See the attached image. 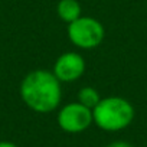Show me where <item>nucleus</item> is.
I'll use <instances>...</instances> for the list:
<instances>
[{"instance_id":"1","label":"nucleus","mask_w":147,"mask_h":147,"mask_svg":"<svg viewBox=\"0 0 147 147\" xmlns=\"http://www.w3.org/2000/svg\"><path fill=\"white\" fill-rule=\"evenodd\" d=\"M20 97L33 111L51 113L59 105L61 101L59 80L49 71H32L20 84Z\"/></svg>"},{"instance_id":"2","label":"nucleus","mask_w":147,"mask_h":147,"mask_svg":"<svg viewBox=\"0 0 147 147\" xmlns=\"http://www.w3.org/2000/svg\"><path fill=\"white\" fill-rule=\"evenodd\" d=\"M95 124L105 131H118L125 128L134 118L133 105L120 97H108L100 100L92 108Z\"/></svg>"},{"instance_id":"3","label":"nucleus","mask_w":147,"mask_h":147,"mask_svg":"<svg viewBox=\"0 0 147 147\" xmlns=\"http://www.w3.org/2000/svg\"><path fill=\"white\" fill-rule=\"evenodd\" d=\"M68 35L72 43H75L77 46L91 49L101 43L104 38V28L92 18H78L69 23Z\"/></svg>"},{"instance_id":"4","label":"nucleus","mask_w":147,"mask_h":147,"mask_svg":"<svg viewBox=\"0 0 147 147\" xmlns=\"http://www.w3.org/2000/svg\"><path fill=\"white\" fill-rule=\"evenodd\" d=\"M92 121L91 108L82 105L81 102H71L58 114V124L66 133H81L87 130Z\"/></svg>"},{"instance_id":"5","label":"nucleus","mask_w":147,"mask_h":147,"mask_svg":"<svg viewBox=\"0 0 147 147\" xmlns=\"http://www.w3.org/2000/svg\"><path fill=\"white\" fill-rule=\"evenodd\" d=\"M85 69V62L81 55L75 52H66L58 58L53 66V74L59 81L71 82L78 80Z\"/></svg>"},{"instance_id":"6","label":"nucleus","mask_w":147,"mask_h":147,"mask_svg":"<svg viewBox=\"0 0 147 147\" xmlns=\"http://www.w3.org/2000/svg\"><path fill=\"white\" fill-rule=\"evenodd\" d=\"M58 15L62 20L71 23L81 15V6L77 0H61L58 5Z\"/></svg>"},{"instance_id":"7","label":"nucleus","mask_w":147,"mask_h":147,"mask_svg":"<svg viewBox=\"0 0 147 147\" xmlns=\"http://www.w3.org/2000/svg\"><path fill=\"white\" fill-rule=\"evenodd\" d=\"M78 100L82 105L88 107V108H94L98 102H100V95L97 92V90L91 88V87H85L80 91V95H78Z\"/></svg>"},{"instance_id":"8","label":"nucleus","mask_w":147,"mask_h":147,"mask_svg":"<svg viewBox=\"0 0 147 147\" xmlns=\"http://www.w3.org/2000/svg\"><path fill=\"white\" fill-rule=\"evenodd\" d=\"M107 147H133V146L128 144V143H125V141H114V143L108 144Z\"/></svg>"},{"instance_id":"9","label":"nucleus","mask_w":147,"mask_h":147,"mask_svg":"<svg viewBox=\"0 0 147 147\" xmlns=\"http://www.w3.org/2000/svg\"><path fill=\"white\" fill-rule=\"evenodd\" d=\"M0 147H18V146L12 141H0Z\"/></svg>"}]
</instances>
